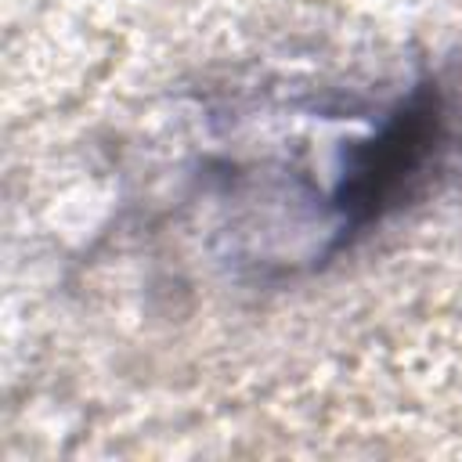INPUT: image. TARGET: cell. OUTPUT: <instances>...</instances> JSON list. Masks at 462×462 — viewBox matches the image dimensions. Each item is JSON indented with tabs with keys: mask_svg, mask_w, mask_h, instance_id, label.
<instances>
[{
	"mask_svg": "<svg viewBox=\"0 0 462 462\" xmlns=\"http://www.w3.org/2000/svg\"><path fill=\"white\" fill-rule=\"evenodd\" d=\"M440 141V97L433 87H419L365 144L350 152L343 180L332 195L339 227L357 231L379 220L430 162Z\"/></svg>",
	"mask_w": 462,
	"mask_h": 462,
	"instance_id": "obj_1",
	"label": "cell"
}]
</instances>
